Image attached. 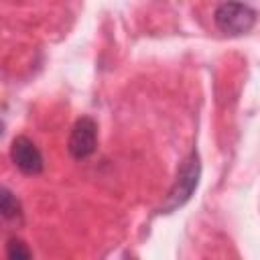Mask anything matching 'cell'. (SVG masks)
<instances>
[{"instance_id": "obj_1", "label": "cell", "mask_w": 260, "mask_h": 260, "mask_svg": "<svg viewBox=\"0 0 260 260\" xmlns=\"http://www.w3.org/2000/svg\"><path fill=\"white\" fill-rule=\"evenodd\" d=\"M199 177H201V160H199V152L193 148L179 165L175 183L165 199V203L160 205V213H173L179 207H183L195 193L197 185H199Z\"/></svg>"}, {"instance_id": "obj_2", "label": "cell", "mask_w": 260, "mask_h": 260, "mask_svg": "<svg viewBox=\"0 0 260 260\" xmlns=\"http://www.w3.org/2000/svg\"><path fill=\"white\" fill-rule=\"evenodd\" d=\"M258 12L242 0H225L213 12L215 26L228 37H242L254 28Z\"/></svg>"}, {"instance_id": "obj_3", "label": "cell", "mask_w": 260, "mask_h": 260, "mask_svg": "<svg viewBox=\"0 0 260 260\" xmlns=\"http://www.w3.org/2000/svg\"><path fill=\"white\" fill-rule=\"evenodd\" d=\"M98 148V124L89 116H81L69 134L67 140V150L75 160H85L89 158Z\"/></svg>"}, {"instance_id": "obj_4", "label": "cell", "mask_w": 260, "mask_h": 260, "mask_svg": "<svg viewBox=\"0 0 260 260\" xmlns=\"http://www.w3.org/2000/svg\"><path fill=\"white\" fill-rule=\"evenodd\" d=\"M10 160L26 177H35L45 171V158H43L39 146L28 136H22V134L14 136V140L10 144Z\"/></svg>"}, {"instance_id": "obj_5", "label": "cell", "mask_w": 260, "mask_h": 260, "mask_svg": "<svg viewBox=\"0 0 260 260\" xmlns=\"http://www.w3.org/2000/svg\"><path fill=\"white\" fill-rule=\"evenodd\" d=\"M2 197H0V211H2V217L6 221H16L20 223L22 221V205L18 201V197L8 189V187H2Z\"/></svg>"}, {"instance_id": "obj_6", "label": "cell", "mask_w": 260, "mask_h": 260, "mask_svg": "<svg viewBox=\"0 0 260 260\" xmlns=\"http://www.w3.org/2000/svg\"><path fill=\"white\" fill-rule=\"evenodd\" d=\"M6 256L10 260H28V258H32V252H30V248L20 238L12 236L6 242Z\"/></svg>"}]
</instances>
